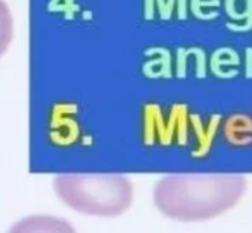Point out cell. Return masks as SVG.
<instances>
[{
	"mask_svg": "<svg viewBox=\"0 0 252 233\" xmlns=\"http://www.w3.org/2000/svg\"><path fill=\"white\" fill-rule=\"evenodd\" d=\"M8 233H77L64 218L54 215H30L17 221Z\"/></svg>",
	"mask_w": 252,
	"mask_h": 233,
	"instance_id": "obj_3",
	"label": "cell"
},
{
	"mask_svg": "<svg viewBox=\"0 0 252 233\" xmlns=\"http://www.w3.org/2000/svg\"><path fill=\"white\" fill-rule=\"evenodd\" d=\"M14 39V17L5 0H0V58L5 55Z\"/></svg>",
	"mask_w": 252,
	"mask_h": 233,
	"instance_id": "obj_6",
	"label": "cell"
},
{
	"mask_svg": "<svg viewBox=\"0 0 252 233\" xmlns=\"http://www.w3.org/2000/svg\"><path fill=\"white\" fill-rule=\"evenodd\" d=\"M224 6L233 20V23H227L231 32H249L252 29V0H225Z\"/></svg>",
	"mask_w": 252,
	"mask_h": 233,
	"instance_id": "obj_5",
	"label": "cell"
},
{
	"mask_svg": "<svg viewBox=\"0 0 252 233\" xmlns=\"http://www.w3.org/2000/svg\"><path fill=\"white\" fill-rule=\"evenodd\" d=\"M245 190L246 178L240 174H171L158 181L153 199L169 218L200 221L234 206Z\"/></svg>",
	"mask_w": 252,
	"mask_h": 233,
	"instance_id": "obj_1",
	"label": "cell"
},
{
	"mask_svg": "<svg viewBox=\"0 0 252 233\" xmlns=\"http://www.w3.org/2000/svg\"><path fill=\"white\" fill-rule=\"evenodd\" d=\"M54 189L67 206L86 215L117 217L134 202L132 183L120 174H60Z\"/></svg>",
	"mask_w": 252,
	"mask_h": 233,
	"instance_id": "obj_2",
	"label": "cell"
},
{
	"mask_svg": "<svg viewBox=\"0 0 252 233\" xmlns=\"http://www.w3.org/2000/svg\"><path fill=\"white\" fill-rule=\"evenodd\" d=\"M224 137L233 146H248L252 143V118L243 113H233L224 121Z\"/></svg>",
	"mask_w": 252,
	"mask_h": 233,
	"instance_id": "obj_4",
	"label": "cell"
},
{
	"mask_svg": "<svg viewBox=\"0 0 252 233\" xmlns=\"http://www.w3.org/2000/svg\"><path fill=\"white\" fill-rule=\"evenodd\" d=\"M239 64H240L239 54L231 48H221V49L215 51L212 55V70L214 71H217L221 66H231L236 68Z\"/></svg>",
	"mask_w": 252,
	"mask_h": 233,
	"instance_id": "obj_7",
	"label": "cell"
}]
</instances>
